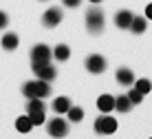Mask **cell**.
Returning a JSON list of instances; mask_svg holds the SVG:
<instances>
[{"label":"cell","instance_id":"cell-1","mask_svg":"<svg viewBox=\"0 0 152 139\" xmlns=\"http://www.w3.org/2000/svg\"><path fill=\"white\" fill-rule=\"evenodd\" d=\"M22 95H27V99H31V97H42L44 99L46 95H51V86L44 79H33V82H27L22 86Z\"/></svg>","mask_w":152,"mask_h":139},{"label":"cell","instance_id":"cell-2","mask_svg":"<svg viewBox=\"0 0 152 139\" xmlns=\"http://www.w3.org/2000/svg\"><path fill=\"white\" fill-rule=\"evenodd\" d=\"M51 57H53V51L46 44H35L31 49V66H33V71H38L44 64H51Z\"/></svg>","mask_w":152,"mask_h":139},{"label":"cell","instance_id":"cell-3","mask_svg":"<svg viewBox=\"0 0 152 139\" xmlns=\"http://www.w3.org/2000/svg\"><path fill=\"white\" fill-rule=\"evenodd\" d=\"M46 132H49L53 139L66 137V135H69V121H66L62 115H57V117H53V119L46 121Z\"/></svg>","mask_w":152,"mask_h":139},{"label":"cell","instance_id":"cell-4","mask_svg":"<svg viewBox=\"0 0 152 139\" xmlns=\"http://www.w3.org/2000/svg\"><path fill=\"white\" fill-rule=\"evenodd\" d=\"M86 29L91 31V33H95V35L104 31V13H102V9L91 7L86 11Z\"/></svg>","mask_w":152,"mask_h":139},{"label":"cell","instance_id":"cell-5","mask_svg":"<svg viewBox=\"0 0 152 139\" xmlns=\"http://www.w3.org/2000/svg\"><path fill=\"white\" fill-rule=\"evenodd\" d=\"M95 130L99 132V135H113V132L117 130V119L110 117L108 113L99 115L97 119H95Z\"/></svg>","mask_w":152,"mask_h":139},{"label":"cell","instance_id":"cell-6","mask_svg":"<svg viewBox=\"0 0 152 139\" xmlns=\"http://www.w3.org/2000/svg\"><path fill=\"white\" fill-rule=\"evenodd\" d=\"M86 71H88V73H95V75L104 73V71H106V60H104L102 55H97V53L88 55V57H86Z\"/></svg>","mask_w":152,"mask_h":139},{"label":"cell","instance_id":"cell-7","mask_svg":"<svg viewBox=\"0 0 152 139\" xmlns=\"http://www.w3.org/2000/svg\"><path fill=\"white\" fill-rule=\"evenodd\" d=\"M42 22H44V26H57L62 22V9H57V7L46 9V13L42 15Z\"/></svg>","mask_w":152,"mask_h":139},{"label":"cell","instance_id":"cell-8","mask_svg":"<svg viewBox=\"0 0 152 139\" xmlns=\"http://www.w3.org/2000/svg\"><path fill=\"white\" fill-rule=\"evenodd\" d=\"M97 108H99V113H113L115 110V97L108 95V93L99 95L97 97Z\"/></svg>","mask_w":152,"mask_h":139},{"label":"cell","instance_id":"cell-9","mask_svg":"<svg viewBox=\"0 0 152 139\" xmlns=\"http://www.w3.org/2000/svg\"><path fill=\"white\" fill-rule=\"evenodd\" d=\"M33 73L38 75V79H44V82H51V79L57 75V71H55L53 64H44V66H40L38 71H33Z\"/></svg>","mask_w":152,"mask_h":139},{"label":"cell","instance_id":"cell-10","mask_svg":"<svg viewBox=\"0 0 152 139\" xmlns=\"http://www.w3.org/2000/svg\"><path fill=\"white\" fill-rule=\"evenodd\" d=\"M115 77H117V82L121 84V86H132L134 84V73L130 71V68H119Z\"/></svg>","mask_w":152,"mask_h":139},{"label":"cell","instance_id":"cell-11","mask_svg":"<svg viewBox=\"0 0 152 139\" xmlns=\"http://www.w3.org/2000/svg\"><path fill=\"white\" fill-rule=\"evenodd\" d=\"M132 18H134V15L124 9V11H119L117 15H115V24H117L119 29H130V22H132Z\"/></svg>","mask_w":152,"mask_h":139},{"label":"cell","instance_id":"cell-12","mask_svg":"<svg viewBox=\"0 0 152 139\" xmlns=\"http://www.w3.org/2000/svg\"><path fill=\"white\" fill-rule=\"evenodd\" d=\"M71 99L69 97H64V95H62V97H57V99H53V110L57 115H66L69 113V108H71Z\"/></svg>","mask_w":152,"mask_h":139},{"label":"cell","instance_id":"cell-13","mask_svg":"<svg viewBox=\"0 0 152 139\" xmlns=\"http://www.w3.org/2000/svg\"><path fill=\"white\" fill-rule=\"evenodd\" d=\"M130 108H132V101L128 99V95H119V97H115V110H117V113H128Z\"/></svg>","mask_w":152,"mask_h":139},{"label":"cell","instance_id":"cell-14","mask_svg":"<svg viewBox=\"0 0 152 139\" xmlns=\"http://www.w3.org/2000/svg\"><path fill=\"white\" fill-rule=\"evenodd\" d=\"M18 44H20V40H18V35H15V33H4L2 35V49L4 51L18 49Z\"/></svg>","mask_w":152,"mask_h":139},{"label":"cell","instance_id":"cell-15","mask_svg":"<svg viewBox=\"0 0 152 139\" xmlns=\"http://www.w3.org/2000/svg\"><path fill=\"white\" fill-rule=\"evenodd\" d=\"M145 26H148V18H141V15H134L132 22H130V31L132 33H143Z\"/></svg>","mask_w":152,"mask_h":139},{"label":"cell","instance_id":"cell-16","mask_svg":"<svg viewBox=\"0 0 152 139\" xmlns=\"http://www.w3.org/2000/svg\"><path fill=\"white\" fill-rule=\"evenodd\" d=\"M53 57H55L57 62H66L71 57V49L66 44H57L55 49H53Z\"/></svg>","mask_w":152,"mask_h":139},{"label":"cell","instance_id":"cell-17","mask_svg":"<svg viewBox=\"0 0 152 139\" xmlns=\"http://www.w3.org/2000/svg\"><path fill=\"white\" fill-rule=\"evenodd\" d=\"M40 110H46L44 99L42 97H31L29 104H27V113H40Z\"/></svg>","mask_w":152,"mask_h":139},{"label":"cell","instance_id":"cell-18","mask_svg":"<svg viewBox=\"0 0 152 139\" xmlns=\"http://www.w3.org/2000/svg\"><path fill=\"white\" fill-rule=\"evenodd\" d=\"M31 128H33V124H31L29 115H22V117L15 119V130H18V132H29Z\"/></svg>","mask_w":152,"mask_h":139},{"label":"cell","instance_id":"cell-19","mask_svg":"<svg viewBox=\"0 0 152 139\" xmlns=\"http://www.w3.org/2000/svg\"><path fill=\"white\" fill-rule=\"evenodd\" d=\"M134 88H137L141 95H148L150 90H152V84H150V79L141 77V79H134Z\"/></svg>","mask_w":152,"mask_h":139},{"label":"cell","instance_id":"cell-20","mask_svg":"<svg viewBox=\"0 0 152 139\" xmlns=\"http://www.w3.org/2000/svg\"><path fill=\"white\" fill-rule=\"evenodd\" d=\"M66 117H69V121H82L84 119V110L80 108V106H71Z\"/></svg>","mask_w":152,"mask_h":139},{"label":"cell","instance_id":"cell-21","mask_svg":"<svg viewBox=\"0 0 152 139\" xmlns=\"http://www.w3.org/2000/svg\"><path fill=\"white\" fill-rule=\"evenodd\" d=\"M27 115H29V119H31V124H33V126H42L46 121L44 110H40V113H27Z\"/></svg>","mask_w":152,"mask_h":139},{"label":"cell","instance_id":"cell-22","mask_svg":"<svg viewBox=\"0 0 152 139\" xmlns=\"http://www.w3.org/2000/svg\"><path fill=\"white\" fill-rule=\"evenodd\" d=\"M126 95H128V99L132 101V106H134V104H141V99H143V95H141L137 88H130V90H128Z\"/></svg>","mask_w":152,"mask_h":139},{"label":"cell","instance_id":"cell-23","mask_svg":"<svg viewBox=\"0 0 152 139\" xmlns=\"http://www.w3.org/2000/svg\"><path fill=\"white\" fill-rule=\"evenodd\" d=\"M7 24H9V18H7V13H2V11H0V29H4Z\"/></svg>","mask_w":152,"mask_h":139},{"label":"cell","instance_id":"cell-24","mask_svg":"<svg viewBox=\"0 0 152 139\" xmlns=\"http://www.w3.org/2000/svg\"><path fill=\"white\" fill-rule=\"evenodd\" d=\"M62 2H64V7H80L82 0H62Z\"/></svg>","mask_w":152,"mask_h":139},{"label":"cell","instance_id":"cell-25","mask_svg":"<svg viewBox=\"0 0 152 139\" xmlns=\"http://www.w3.org/2000/svg\"><path fill=\"white\" fill-rule=\"evenodd\" d=\"M145 18H148V20H152V2L148 4V7H145Z\"/></svg>","mask_w":152,"mask_h":139},{"label":"cell","instance_id":"cell-26","mask_svg":"<svg viewBox=\"0 0 152 139\" xmlns=\"http://www.w3.org/2000/svg\"><path fill=\"white\" fill-rule=\"evenodd\" d=\"M91 2H93V4H97V2H102V0H91Z\"/></svg>","mask_w":152,"mask_h":139}]
</instances>
